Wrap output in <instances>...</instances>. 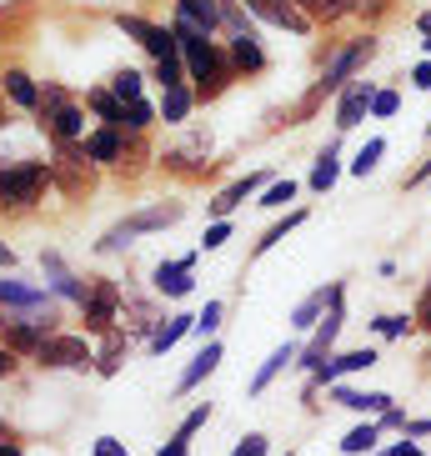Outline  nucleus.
<instances>
[{"label": "nucleus", "instance_id": "obj_5", "mask_svg": "<svg viewBox=\"0 0 431 456\" xmlns=\"http://www.w3.org/2000/svg\"><path fill=\"white\" fill-rule=\"evenodd\" d=\"M181 221V206H150V211H135L131 221H121L116 231H106V241H101V251H121V246H131L135 236H146V231H166Z\"/></svg>", "mask_w": 431, "mask_h": 456}, {"label": "nucleus", "instance_id": "obj_44", "mask_svg": "<svg viewBox=\"0 0 431 456\" xmlns=\"http://www.w3.org/2000/svg\"><path fill=\"white\" fill-rule=\"evenodd\" d=\"M206 416H211V406H196V411H191L181 427H175V442H191V431H201V427H206Z\"/></svg>", "mask_w": 431, "mask_h": 456}, {"label": "nucleus", "instance_id": "obj_32", "mask_svg": "<svg viewBox=\"0 0 431 456\" xmlns=\"http://www.w3.org/2000/svg\"><path fill=\"white\" fill-rule=\"evenodd\" d=\"M126 331H141V336H156V326H161V316H156V306H146V301H126Z\"/></svg>", "mask_w": 431, "mask_h": 456}, {"label": "nucleus", "instance_id": "obj_45", "mask_svg": "<svg viewBox=\"0 0 431 456\" xmlns=\"http://www.w3.org/2000/svg\"><path fill=\"white\" fill-rule=\"evenodd\" d=\"M266 452H271V442H266V436H261V431H251V436H246V442L236 446V452H231V456H266Z\"/></svg>", "mask_w": 431, "mask_h": 456}, {"label": "nucleus", "instance_id": "obj_43", "mask_svg": "<svg viewBox=\"0 0 431 456\" xmlns=\"http://www.w3.org/2000/svg\"><path fill=\"white\" fill-rule=\"evenodd\" d=\"M216 326H221V301H206V311L196 316V336H216Z\"/></svg>", "mask_w": 431, "mask_h": 456}, {"label": "nucleus", "instance_id": "obj_17", "mask_svg": "<svg viewBox=\"0 0 431 456\" xmlns=\"http://www.w3.org/2000/svg\"><path fill=\"white\" fill-rule=\"evenodd\" d=\"M261 186H266V175H241V181H231V186L226 191H221V196H216V201L211 206H206V211H211L216 216V221H226V216L231 211H236V206H241L246 201V196H256V191Z\"/></svg>", "mask_w": 431, "mask_h": 456}, {"label": "nucleus", "instance_id": "obj_29", "mask_svg": "<svg viewBox=\"0 0 431 456\" xmlns=\"http://www.w3.org/2000/svg\"><path fill=\"white\" fill-rule=\"evenodd\" d=\"M91 106H95V116L106 126H116V131H126V101H116L110 91H91Z\"/></svg>", "mask_w": 431, "mask_h": 456}, {"label": "nucleus", "instance_id": "obj_35", "mask_svg": "<svg viewBox=\"0 0 431 456\" xmlns=\"http://www.w3.org/2000/svg\"><path fill=\"white\" fill-rule=\"evenodd\" d=\"M297 181H291V175H286V181H271L266 191H261V206H266V211H281L286 201H297Z\"/></svg>", "mask_w": 431, "mask_h": 456}, {"label": "nucleus", "instance_id": "obj_22", "mask_svg": "<svg viewBox=\"0 0 431 456\" xmlns=\"http://www.w3.org/2000/svg\"><path fill=\"white\" fill-rule=\"evenodd\" d=\"M175 20H186V26L211 36L221 26V11H216V0H175Z\"/></svg>", "mask_w": 431, "mask_h": 456}, {"label": "nucleus", "instance_id": "obj_49", "mask_svg": "<svg viewBox=\"0 0 431 456\" xmlns=\"http://www.w3.org/2000/svg\"><path fill=\"white\" fill-rule=\"evenodd\" d=\"M95 456H131V452H126V442H116V436H101V442H95Z\"/></svg>", "mask_w": 431, "mask_h": 456}, {"label": "nucleus", "instance_id": "obj_6", "mask_svg": "<svg viewBox=\"0 0 431 456\" xmlns=\"http://www.w3.org/2000/svg\"><path fill=\"white\" fill-rule=\"evenodd\" d=\"M381 362V351L377 346H356V351H331V356H326L321 366H316V371H311V387L306 391H316V387H337L341 376H351V371H371V366Z\"/></svg>", "mask_w": 431, "mask_h": 456}, {"label": "nucleus", "instance_id": "obj_39", "mask_svg": "<svg viewBox=\"0 0 431 456\" xmlns=\"http://www.w3.org/2000/svg\"><path fill=\"white\" fill-rule=\"evenodd\" d=\"M150 121H156V106L150 101H131L126 106V131H146Z\"/></svg>", "mask_w": 431, "mask_h": 456}, {"label": "nucleus", "instance_id": "obj_60", "mask_svg": "<svg viewBox=\"0 0 431 456\" xmlns=\"http://www.w3.org/2000/svg\"><path fill=\"white\" fill-rule=\"evenodd\" d=\"M286 456H297V452H286Z\"/></svg>", "mask_w": 431, "mask_h": 456}, {"label": "nucleus", "instance_id": "obj_58", "mask_svg": "<svg viewBox=\"0 0 431 456\" xmlns=\"http://www.w3.org/2000/svg\"><path fill=\"white\" fill-rule=\"evenodd\" d=\"M427 371H431V351H427Z\"/></svg>", "mask_w": 431, "mask_h": 456}, {"label": "nucleus", "instance_id": "obj_54", "mask_svg": "<svg viewBox=\"0 0 431 456\" xmlns=\"http://www.w3.org/2000/svg\"><path fill=\"white\" fill-rule=\"evenodd\" d=\"M427 181H431V156H427V161H421V171L411 175V186H427Z\"/></svg>", "mask_w": 431, "mask_h": 456}, {"label": "nucleus", "instance_id": "obj_4", "mask_svg": "<svg viewBox=\"0 0 431 456\" xmlns=\"http://www.w3.org/2000/svg\"><path fill=\"white\" fill-rule=\"evenodd\" d=\"M55 175H51V166H41V161H26V166H11V171H0V196L11 206H36L41 201V191L51 186Z\"/></svg>", "mask_w": 431, "mask_h": 456}, {"label": "nucleus", "instance_id": "obj_33", "mask_svg": "<svg viewBox=\"0 0 431 456\" xmlns=\"http://www.w3.org/2000/svg\"><path fill=\"white\" fill-rule=\"evenodd\" d=\"M0 301H11V306H45V311H51L45 291H36V286H15V281H0Z\"/></svg>", "mask_w": 431, "mask_h": 456}, {"label": "nucleus", "instance_id": "obj_28", "mask_svg": "<svg viewBox=\"0 0 431 456\" xmlns=\"http://www.w3.org/2000/svg\"><path fill=\"white\" fill-rule=\"evenodd\" d=\"M371 331H377L381 341H402V336L417 331V316H406V311H391V316H377V322H371Z\"/></svg>", "mask_w": 431, "mask_h": 456}, {"label": "nucleus", "instance_id": "obj_47", "mask_svg": "<svg viewBox=\"0 0 431 456\" xmlns=\"http://www.w3.org/2000/svg\"><path fill=\"white\" fill-rule=\"evenodd\" d=\"M377 456H427V452H421L417 442H406V436H402V442H391V446H381Z\"/></svg>", "mask_w": 431, "mask_h": 456}, {"label": "nucleus", "instance_id": "obj_26", "mask_svg": "<svg viewBox=\"0 0 431 456\" xmlns=\"http://www.w3.org/2000/svg\"><path fill=\"white\" fill-rule=\"evenodd\" d=\"M306 20H321V26H331V20H341V15H351L356 5L351 0H291Z\"/></svg>", "mask_w": 431, "mask_h": 456}, {"label": "nucleus", "instance_id": "obj_19", "mask_svg": "<svg viewBox=\"0 0 431 456\" xmlns=\"http://www.w3.org/2000/svg\"><path fill=\"white\" fill-rule=\"evenodd\" d=\"M221 356H226V351H221V341H206V351H196V362H191L186 371H181V381H175V391L186 396L191 387H201L206 376H211L216 366H221Z\"/></svg>", "mask_w": 431, "mask_h": 456}, {"label": "nucleus", "instance_id": "obj_46", "mask_svg": "<svg viewBox=\"0 0 431 456\" xmlns=\"http://www.w3.org/2000/svg\"><path fill=\"white\" fill-rule=\"evenodd\" d=\"M402 436H406V442H421V436H431V416H421V421H411V416H406Z\"/></svg>", "mask_w": 431, "mask_h": 456}, {"label": "nucleus", "instance_id": "obj_12", "mask_svg": "<svg viewBox=\"0 0 431 456\" xmlns=\"http://www.w3.org/2000/svg\"><path fill=\"white\" fill-rule=\"evenodd\" d=\"M331 402L337 406H346V411H362L366 421H381V416L391 411V406H396V396H391V391H362V387H331Z\"/></svg>", "mask_w": 431, "mask_h": 456}, {"label": "nucleus", "instance_id": "obj_18", "mask_svg": "<svg viewBox=\"0 0 431 456\" xmlns=\"http://www.w3.org/2000/svg\"><path fill=\"white\" fill-rule=\"evenodd\" d=\"M191 266H196V256L161 261V266H156V291H161V296H186L191 291Z\"/></svg>", "mask_w": 431, "mask_h": 456}, {"label": "nucleus", "instance_id": "obj_15", "mask_svg": "<svg viewBox=\"0 0 431 456\" xmlns=\"http://www.w3.org/2000/svg\"><path fill=\"white\" fill-rule=\"evenodd\" d=\"M331 301H337V286H316L306 301H297V311H291V326H297V331H316V326H321V316L331 311Z\"/></svg>", "mask_w": 431, "mask_h": 456}, {"label": "nucleus", "instance_id": "obj_37", "mask_svg": "<svg viewBox=\"0 0 431 456\" xmlns=\"http://www.w3.org/2000/svg\"><path fill=\"white\" fill-rule=\"evenodd\" d=\"M121 356H126V336L121 331H110V341H106V351H101V376H116L121 371Z\"/></svg>", "mask_w": 431, "mask_h": 456}, {"label": "nucleus", "instance_id": "obj_41", "mask_svg": "<svg viewBox=\"0 0 431 456\" xmlns=\"http://www.w3.org/2000/svg\"><path fill=\"white\" fill-rule=\"evenodd\" d=\"M226 241H231V221H211L206 236H201V251H221Z\"/></svg>", "mask_w": 431, "mask_h": 456}, {"label": "nucleus", "instance_id": "obj_59", "mask_svg": "<svg viewBox=\"0 0 431 456\" xmlns=\"http://www.w3.org/2000/svg\"><path fill=\"white\" fill-rule=\"evenodd\" d=\"M427 135H431V121H427Z\"/></svg>", "mask_w": 431, "mask_h": 456}, {"label": "nucleus", "instance_id": "obj_53", "mask_svg": "<svg viewBox=\"0 0 431 456\" xmlns=\"http://www.w3.org/2000/svg\"><path fill=\"white\" fill-rule=\"evenodd\" d=\"M351 5H356V11H371V15L386 11V0H351Z\"/></svg>", "mask_w": 431, "mask_h": 456}, {"label": "nucleus", "instance_id": "obj_51", "mask_svg": "<svg viewBox=\"0 0 431 456\" xmlns=\"http://www.w3.org/2000/svg\"><path fill=\"white\" fill-rule=\"evenodd\" d=\"M417 36H421V51H431V11L417 15Z\"/></svg>", "mask_w": 431, "mask_h": 456}, {"label": "nucleus", "instance_id": "obj_25", "mask_svg": "<svg viewBox=\"0 0 431 456\" xmlns=\"http://www.w3.org/2000/svg\"><path fill=\"white\" fill-rule=\"evenodd\" d=\"M191 101H196V95H191V86H171V91L161 95V106H156V116H161L166 126H181L191 116Z\"/></svg>", "mask_w": 431, "mask_h": 456}, {"label": "nucleus", "instance_id": "obj_8", "mask_svg": "<svg viewBox=\"0 0 431 456\" xmlns=\"http://www.w3.org/2000/svg\"><path fill=\"white\" fill-rule=\"evenodd\" d=\"M91 156H85V141H61V166H55V181H61V191H70V196H85L91 191Z\"/></svg>", "mask_w": 431, "mask_h": 456}, {"label": "nucleus", "instance_id": "obj_2", "mask_svg": "<svg viewBox=\"0 0 431 456\" xmlns=\"http://www.w3.org/2000/svg\"><path fill=\"white\" fill-rule=\"evenodd\" d=\"M371 55H377V36H356V41H346V45H341V51L331 55V61H326L321 81L311 86L306 110L316 106V101H326V95H341V91H346V86L356 81V70H362L366 61H371Z\"/></svg>", "mask_w": 431, "mask_h": 456}, {"label": "nucleus", "instance_id": "obj_30", "mask_svg": "<svg viewBox=\"0 0 431 456\" xmlns=\"http://www.w3.org/2000/svg\"><path fill=\"white\" fill-rule=\"evenodd\" d=\"M5 91H11V101L15 106H41V91H36V86H30V76L26 70H5Z\"/></svg>", "mask_w": 431, "mask_h": 456}, {"label": "nucleus", "instance_id": "obj_27", "mask_svg": "<svg viewBox=\"0 0 431 456\" xmlns=\"http://www.w3.org/2000/svg\"><path fill=\"white\" fill-rule=\"evenodd\" d=\"M377 442H381V427H377V421H362V427H351L346 436H341V452H346V456H366V452H377Z\"/></svg>", "mask_w": 431, "mask_h": 456}, {"label": "nucleus", "instance_id": "obj_11", "mask_svg": "<svg viewBox=\"0 0 431 456\" xmlns=\"http://www.w3.org/2000/svg\"><path fill=\"white\" fill-rule=\"evenodd\" d=\"M81 311H85V326H91V331L110 336V322H116V311H121V286L116 281H95L91 296L81 301Z\"/></svg>", "mask_w": 431, "mask_h": 456}, {"label": "nucleus", "instance_id": "obj_55", "mask_svg": "<svg viewBox=\"0 0 431 456\" xmlns=\"http://www.w3.org/2000/svg\"><path fill=\"white\" fill-rule=\"evenodd\" d=\"M15 371V356H11V351H0V376H11Z\"/></svg>", "mask_w": 431, "mask_h": 456}, {"label": "nucleus", "instance_id": "obj_16", "mask_svg": "<svg viewBox=\"0 0 431 456\" xmlns=\"http://www.w3.org/2000/svg\"><path fill=\"white\" fill-rule=\"evenodd\" d=\"M297 362H301V346H297V341H286V346H276V351L266 356V362H261V371L251 376V396H261V391H266L271 381H276V376L286 371V366H297Z\"/></svg>", "mask_w": 431, "mask_h": 456}, {"label": "nucleus", "instance_id": "obj_3", "mask_svg": "<svg viewBox=\"0 0 431 456\" xmlns=\"http://www.w3.org/2000/svg\"><path fill=\"white\" fill-rule=\"evenodd\" d=\"M341 326H346V281H337V301H331V311L321 316V326L311 331V341L301 346V362L297 366H306V371H316V366L337 351V336H341Z\"/></svg>", "mask_w": 431, "mask_h": 456}, {"label": "nucleus", "instance_id": "obj_13", "mask_svg": "<svg viewBox=\"0 0 431 456\" xmlns=\"http://www.w3.org/2000/svg\"><path fill=\"white\" fill-rule=\"evenodd\" d=\"M246 11L261 15V20H271V26H281V30H297V36L311 30V20L291 5V0H246Z\"/></svg>", "mask_w": 431, "mask_h": 456}, {"label": "nucleus", "instance_id": "obj_9", "mask_svg": "<svg viewBox=\"0 0 431 456\" xmlns=\"http://www.w3.org/2000/svg\"><path fill=\"white\" fill-rule=\"evenodd\" d=\"M116 26H121L126 36H135V41L156 55V61H175V55H181L175 30H166V26H150V20H141V15H116Z\"/></svg>", "mask_w": 431, "mask_h": 456}, {"label": "nucleus", "instance_id": "obj_34", "mask_svg": "<svg viewBox=\"0 0 431 456\" xmlns=\"http://www.w3.org/2000/svg\"><path fill=\"white\" fill-rule=\"evenodd\" d=\"M301 221H306V211H291V216H286V221H276V226H271L266 236H261V241H256V256H266L271 246H281L286 236H291V231L301 226Z\"/></svg>", "mask_w": 431, "mask_h": 456}, {"label": "nucleus", "instance_id": "obj_48", "mask_svg": "<svg viewBox=\"0 0 431 456\" xmlns=\"http://www.w3.org/2000/svg\"><path fill=\"white\" fill-rule=\"evenodd\" d=\"M406 81L417 86V91H431V61H417V66H411V76H406Z\"/></svg>", "mask_w": 431, "mask_h": 456}, {"label": "nucleus", "instance_id": "obj_23", "mask_svg": "<svg viewBox=\"0 0 431 456\" xmlns=\"http://www.w3.org/2000/svg\"><path fill=\"white\" fill-rule=\"evenodd\" d=\"M191 331H196V316H171V322H161V326H156V336L146 341L150 356H166V351H171L181 336H191Z\"/></svg>", "mask_w": 431, "mask_h": 456}, {"label": "nucleus", "instance_id": "obj_52", "mask_svg": "<svg viewBox=\"0 0 431 456\" xmlns=\"http://www.w3.org/2000/svg\"><path fill=\"white\" fill-rule=\"evenodd\" d=\"M156 456H191V446H186V442H175V436H171V442H166Z\"/></svg>", "mask_w": 431, "mask_h": 456}, {"label": "nucleus", "instance_id": "obj_38", "mask_svg": "<svg viewBox=\"0 0 431 456\" xmlns=\"http://www.w3.org/2000/svg\"><path fill=\"white\" fill-rule=\"evenodd\" d=\"M156 81L171 91V86H186V61L175 55V61H156Z\"/></svg>", "mask_w": 431, "mask_h": 456}, {"label": "nucleus", "instance_id": "obj_42", "mask_svg": "<svg viewBox=\"0 0 431 456\" xmlns=\"http://www.w3.org/2000/svg\"><path fill=\"white\" fill-rule=\"evenodd\" d=\"M411 316H417V331H427V336H431V276H427V286H421L417 311H411Z\"/></svg>", "mask_w": 431, "mask_h": 456}, {"label": "nucleus", "instance_id": "obj_7", "mask_svg": "<svg viewBox=\"0 0 431 456\" xmlns=\"http://www.w3.org/2000/svg\"><path fill=\"white\" fill-rule=\"evenodd\" d=\"M36 356H41V366H55V371H85L95 362V351L85 346V336H45Z\"/></svg>", "mask_w": 431, "mask_h": 456}, {"label": "nucleus", "instance_id": "obj_56", "mask_svg": "<svg viewBox=\"0 0 431 456\" xmlns=\"http://www.w3.org/2000/svg\"><path fill=\"white\" fill-rule=\"evenodd\" d=\"M0 456H20V446H15V442H0Z\"/></svg>", "mask_w": 431, "mask_h": 456}, {"label": "nucleus", "instance_id": "obj_36", "mask_svg": "<svg viewBox=\"0 0 431 456\" xmlns=\"http://www.w3.org/2000/svg\"><path fill=\"white\" fill-rule=\"evenodd\" d=\"M110 95H116V101H126V106H131V101H141V70H116V76H110Z\"/></svg>", "mask_w": 431, "mask_h": 456}, {"label": "nucleus", "instance_id": "obj_50", "mask_svg": "<svg viewBox=\"0 0 431 456\" xmlns=\"http://www.w3.org/2000/svg\"><path fill=\"white\" fill-rule=\"evenodd\" d=\"M377 427H381V431H402V427H406V411H402V406H391V411L381 416Z\"/></svg>", "mask_w": 431, "mask_h": 456}, {"label": "nucleus", "instance_id": "obj_31", "mask_svg": "<svg viewBox=\"0 0 431 456\" xmlns=\"http://www.w3.org/2000/svg\"><path fill=\"white\" fill-rule=\"evenodd\" d=\"M381 156H386V135H371L362 151H356V161H351V175H371L381 166Z\"/></svg>", "mask_w": 431, "mask_h": 456}, {"label": "nucleus", "instance_id": "obj_20", "mask_svg": "<svg viewBox=\"0 0 431 456\" xmlns=\"http://www.w3.org/2000/svg\"><path fill=\"white\" fill-rule=\"evenodd\" d=\"M337 175H341V146H337V141H326L321 156H316V166H311V181H306V186L316 191V196H326V191L337 186Z\"/></svg>", "mask_w": 431, "mask_h": 456}, {"label": "nucleus", "instance_id": "obj_61", "mask_svg": "<svg viewBox=\"0 0 431 456\" xmlns=\"http://www.w3.org/2000/svg\"><path fill=\"white\" fill-rule=\"evenodd\" d=\"M427 186H431V181H427Z\"/></svg>", "mask_w": 431, "mask_h": 456}, {"label": "nucleus", "instance_id": "obj_21", "mask_svg": "<svg viewBox=\"0 0 431 456\" xmlns=\"http://www.w3.org/2000/svg\"><path fill=\"white\" fill-rule=\"evenodd\" d=\"M45 126H51L55 141H85V110L81 106H55L51 116H45Z\"/></svg>", "mask_w": 431, "mask_h": 456}, {"label": "nucleus", "instance_id": "obj_1", "mask_svg": "<svg viewBox=\"0 0 431 456\" xmlns=\"http://www.w3.org/2000/svg\"><path fill=\"white\" fill-rule=\"evenodd\" d=\"M175 45H181V61H186V76L196 86H201V95H216L221 86L231 81V61L221 51H216V41L206 36V30H196V26H186V20H175Z\"/></svg>", "mask_w": 431, "mask_h": 456}, {"label": "nucleus", "instance_id": "obj_57", "mask_svg": "<svg viewBox=\"0 0 431 456\" xmlns=\"http://www.w3.org/2000/svg\"><path fill=\"white\" fill-rule=\"evenodd\" d=\"M0 266H15V256H11V246H0Z\"/></svg>", "mask_w": 431, "mask_h": 456}, {"label": "nucleus", "instance_id": "obj_14", "mask_svg": "<svg viewBox=\"0 0 431 456\" xmlns=\"http://www.w3.org/2000/svg\"><path fill=\"white\" fill-rule=\"evenodd\" d=\"M85 156H91L95 166L126 161V131H116V126H101V131H91V135H85Z\"/></svg>", "mask_w": 431, "mask_h": 456}, {"label": "nucleus", "instance_id": "obj_40", "mask_svg": "<svg viewBox=\"0 0 431 456\" xmlns=\"http://www.w3.org/2000/svg\"><path fill=\"white\" fill-rule=\"evenodd\" d=\"M396 110H402V95H396V91H377V101H371V116H377V121H391Z\"/></svg>", "mask_w": 431, "mask_h": 456}, {"label": "nucleus", "instance_id": "obj_10", "mask_svg": "<svg viewBox=\"0 0 431 456\" xmlns=\"http://www.w3.org/2000/svg\"><path fill=\"white\" fill-rule=\"evenodd\" d=\"M371 101H377V86L366 81V76H356V81L337 95V131H356V126L371 116Z\"/></svg>", "mask_w": 431, "mask_h": 456}, {"label": "nucleus", "instance_id": "obj_24", "mask_svg": "<svg viewBox=\"0 0 431 456\" xmlns=\"http://www.w3.org/2000/svg\"><path fill=\"white\" fill-rule=\"evenodd\" d=\"M231 66H236V70H251V76H256V70H266V51L256 45V36H251V30L231 41Z\"/></svg>", "mask_w": 431, "mask_h": 456}]
</instances>
